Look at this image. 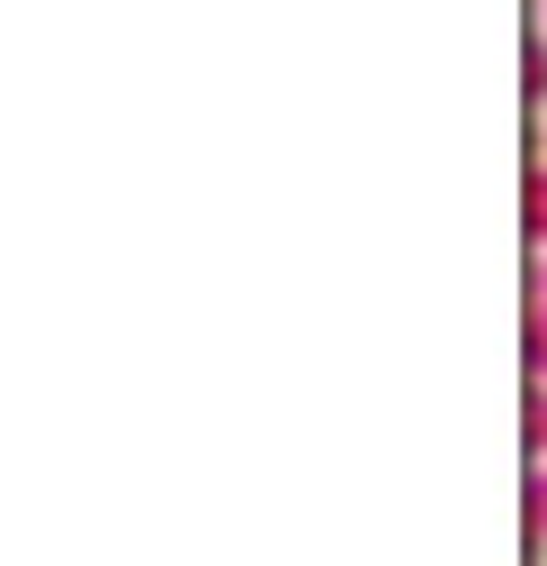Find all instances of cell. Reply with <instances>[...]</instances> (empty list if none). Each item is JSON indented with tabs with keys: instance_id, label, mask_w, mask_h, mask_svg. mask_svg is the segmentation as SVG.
I'll return each instance as SVG.
<instances>
[{
	"instance_id": "obj_3",
	"label": "cell",
	"mask_w": 547,
	"mask_h": 566,
	"mask_svg": "<svg viewBox=\"0 0 547 566\" xmlns=\"http://www.w3.org/2000/svg\"><path fill=\"white\" fill-rule=\"evenodd\" d=\"M520 83H529V101L547 111V28H529V55H520Z\"/></svg>"
},
{
	"instance_id": "obj_5",
	"label": "cell",
	"mask_w": 547,
	"mask_h": 566,
	"mask_svg": "<svg viewBox=\"0 0 547 566\" xmlns=\"http://www.w3.org/2000/svg\"><path fill=\"white\" fill-rule=\"evenodd\" d=\"M538 28H547V0H538Z\"/></svg>"
},
{
	"instance_id": "obj_1",
	"label": "cell",
	"mask_w": 547,
	"mask_h": 566,
	"mask_svg": "<svg viewBox=\"0 0 547 566\" xmlns=\"http://www.w3.org/2000/svg\"><path fill=\"white\" fill-rule=\"evenodd\" d=\"M520 530H529V557H547V457H529V503H520Z\"/></svg>"
},
{
	"instance_id": "obj_2",
	"label": "cell",
	"mask_w": 547,
	"mask_h": 566,
	"mask_svg": "<svg viewBox=\"0 0 547 566\" xmlns=\"http://www.w3.org/2000/svg\"><path fill=\"white\" fill-rule=\"evenodd\" d=\"M520 220H529V247H547V147L529 156V192H520Z\"/></svg>"
},
{
	"instance_id": "obj_4",
	"label": "cell",
	"mask_w": 547,
	"mask_h": 566,
	"mask_svg": "<svg viewBox=\"0 0 547 566\" xmlns=\"http://www.w3.org/2000/svg\"><path fill=\"white\" fill-rule=\"evenodd\" d=\"M529 293H547V247H538V265H529Z\"/></svg>"
}]
</instances>
